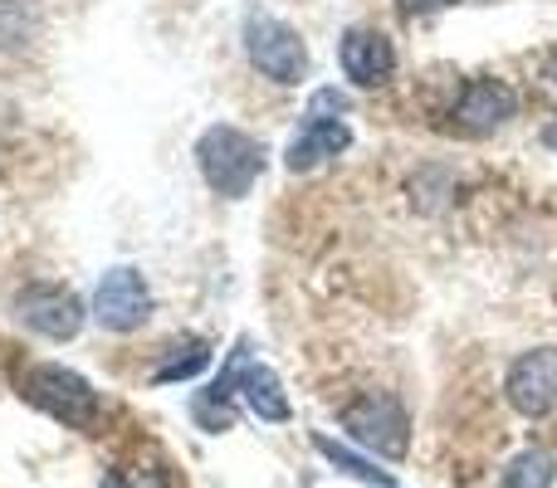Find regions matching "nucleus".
Returning <instances> with one entry per match:
<instances>
[{"mask_svg":"<svg viewBox=\"0 0 557 488\" xmlns=\"http://www.w3.org/2000/svg\"><path fill=\"white\" fill-rule=\"evenodd\" d=\"M94 317L98 327L108 333H137V327L152 317V293H147V278L137 268H108L98 278V293H94Z\"/></svg>","mask_w":557,"mask_h":488,"instance_id":"39448f33","label":"nucleus"},{"mask_svg":"<svg viewBox=\"0 0 557 488\" xmlns=\"http://www.w3.org/2000/svg\"><path fill=\"white\" fill-rule=\"evenodd\" d=\"M323 113H347V98L337 93V88H323V93L313 98V108H308V117H323Z\"/></svg>","mask_w":557,"mask_h":488,"instance_id":"dca6fc26","label":"nucleus"},{"mask_svg":"<svg viewBox=\"0 0 557 488\" xmlns=\"http://www.w3.org/2000/svg\"><path fill=\"white\" fill-rule=\"evenodd\" d=\"M543 142H548V147H553V152H557V123L548 127V133H543Z\"/></svg>","mask_w":557,"mask_h":488,"instance_id":"a211bd4d","label":"nucleus"},{"mask_svg":"<svg viewBox=\"0 0 557 488\" xmlns=\"http://www.w3.org/2000/svg\"><path fill=\"white\" fill-rule=\"evenodd\" d=\"M206 362H211V347H206L201 337H186V342H176L172 352H166V362L152 372V381H157V386L191 381L196 372H206Z\"/></svg>","mask_w":557,"mask_h":488,"instance_id":"f8f14e48","label":"nucleus"},{"mask_svg":"<svg viewBox=\"0 0 557 488\" xmlns=\"http://www.w3.org/2000/svg\"><path fill=\"white\" fill-rule=\"evenodd\" d=\"M196 162H201V176L206 186H211L215 196H245L255 182H260L264 172V147L255 142L250 133H240V127L231 123H215L201 133V142H196Z\"/></svg>","mask_w":557,"mask_h":488,"instance_id":"f257e3e1","label":"nucleus"},{"mask_svg":"<svg viewBox=\"0 0 557 488\" xmlns=\"http://www.w3.org/2000/svg\"><path fill=\"white\" fill-rule=\"evenodd\" d=\"M337 59H343V74L352 78V84H362V88H376V84H386V78L396 74L392 39H386L382 29H367V25L347 29L343 45H337Z\"/></svg>","mask_w":557,"mask_h":488,"instance_id":"1a4fd4ad","label":"nucleus"},{"mask_svg":"<svg viewBox=\"0 0 557 488\" xmlns=\"http://www.w3.org/2000/svg\"><path fill=\"white\" fill-rule=\"evenodd\" d=\"M20 391H25L29 405H39L45 415L64 421L69 430H94L98 415H103L98 391L78 372H69V366H29V372L20 376Z\"/></svg>","mask_w":557,"mask_h":488,"instance_id":"f03ea898","label":"nucleus"},{"mask_svg":"<svg viewBox=\"0 0 557 488\" xmlns=\"http://www.w3.org/2000/svg\"><path fill=\"white\" fill-rule=\"evenodd\" d=\"M343 425L352 430L357 445L386 454V460H401L406 445H411V421H406V405L392 391H367L357 401L343 405Z\"/></svg>","mask_w":557,"mask_h":488,"instance_id":"20e7f679","label":"nucleus"},{"mask_svg":"<svg viewBox=\"0 0 557 488\" xmlns=\"http://www.w3.org/2000/svg\"><path fill=\"white\" fill-rule=\"evenodd\" d=\"M509 405L519 415H548L557 411V347H539V352H523L509 366Z\"/></svg>","mask_w":557,"mask_h":488,"instance_id":"0eeeda50","label":"nucleus"},{"mask_svg":"<svg viewBox=\"0 0 557 488\" xmlns=\"http://www.w3.org/2000/svg\"><path fill=\"white\" fill-rule=\"evenodd\" d=\"M553 479H557V460L548 450H523L504 470V488H553Z\"/></svg>","mask_w":557,"mask_h":488,"instance_id":"4468645a","label":"nucleus"},{"mask_svg":"<svg viewBox=\"0 0 557 488\" xmlns=\"http://www.w3.org/2000/svg\"><path fill=\"white\" fill-rule=\"evenodd\" d=\"M352 147V133H347L343 117H308L304 133L288 142V172H313L318 162H327V157L347 152Z\"/></svg>","mask_w":557,"mask_h":488,"instance_id":"9d476101","label":"nucleus"},{"mask_svg":"<svg viewBox=\"0 0 557 488\" xmlns=\"http://www.w3.org/2000/svg\"><path fill=\"white\" fill-rule=\"evenodd\" d=\"M245 54L274 84H298L308 74V45L294 25H284L270 10H250L245 15Z\"/></svg>","mask_w":557,"mask_h":488,"instance_id":"7ed1b4c3","label":"nucleus"},{"mask_svg":"<svg viewBox=\"0 0 557 488\" xmlns=\"http://www.w3.org/2000/svg\"><path fill=\"white\" fill-rule=\"evenodd\" d=\"M240 391H245V401H250V411L260 415V421H288V396H284V386H278V376L270 372V366L245 362Z\"/></svg>","mask_w":557,"mask_h":488,"instance_id":"9b49d317","label":"nucleus"},{"mask_svg":"<svg viewBox=\"0 0 557 488\" xmlns=\"http://www.w3.org/2000/svg\"><path fill=\"white\" fill-rule=\"evenodd\" d=\"M396 5H401L406 15H431V10H445V5H455V0H396Z\"/></svg>","mask_w":557,"mask_h":488,"instance_id":"f3484780","label":"nucleus"},{"mask_svg":"<svg viewBox=\"0 0 557 488\" xmlns=\"http://www.w3.org/2000/svg\"><path fill=\"white\" fill-rule=\"evenodd\" d=\"M313 450L323 454L333 470H343V474H352V479H362V484H376V488H392V474L386 470H376L372 460H362V454H352L347 445H337V440H327V435H313Z\"/></svg>","mask_w":557,"mask_h":488,"instance_id":"ddd939ff","label":"nucleus"},{"mask_svg":"<svg viewBox=\"0 0 557 488\" xmlns=\"http://www.w3.org/2000/svg\"><path fill=\"white\" fill-rule=\"evenodd\" d=\"M103 488H166V474L157 464H123L108 474Z\"/></svg>","mask_w":557,"mask_h":488,"instance_id":"2eb2a0df","label":"nucleus"},{"mask_svg":"<svg viewBox=\"0 0 557 488\" xmlns=\"http://www.w3.org/2000/svg\"><path fill=\"white\" fill-rule=\"evenodd\" d=\"M513 113H519V93H513L504 78H470V84L460 88V98H455V108H450L455 127L470 133V137L494 133V127H504Z\"/></svg>","mask_w":557,"mask_h":488,"instance_id":"423d86ee","label":"nucleus"},{"mask_svg":"<svg viewBox=\"0 0 557 488\" xmlns=\"http://www.w3.org/2000/svg\"><path fill=\"white\" fill-rule=\"evenodd\" d=\"M20 317H25L35 333L64 342V337H74L78 327H84V303H78L69 288L35 284V288H25V293H20Z\"/></svg>","mask_w":557,"mask_h":488,"instance_id":"6e6552de","label":"nucleus"}]
</instances>
